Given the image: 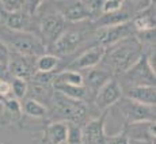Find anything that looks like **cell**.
<instances>
[{
  "label": "cell",
  "mask_w": 156,
  "mask_h": 144,
  "mask_svg": "<svg viewBox=\"0 0 156 144\" xmlns=\"http://www.w3.org/2000/svg\"><path fill=\"white\" fill-rule=\"evenodd\" d=\"M44 4V2L38 0V2H23V8L22 11L25 14H27L29 16H34L38 13V8H41Z\"/></svg>",
  "instance_id": "cell-35"
},
{
  "label": "cell",
  "mask_w": 156,
  "mask_h": 144,
  "mask_svg": "<svg viewBox=\"0 0 156 144\" xmlns=\"http://www.w3.org/2000/svg\"><path fill=\"white\" fill-rule=\"evenodd\" d=\"M130 142H144L155 144V122H136L126 124L122 131Z\"/></svg>",
  "instance_id": "cell-13"
},
{
  "label": "cell",
  "mask_w": 156,
  "mask_h": 144,
  "mask_svg": "<svg viewBox=\"0 0 156 144\" xmlns=\"http://www.w3.org/2000/svg\"><path fill=\"white\" fill-rule=\"evenodd\" d=\"M11 83V92L15 99H25L27 95V87L29 83L26 80H20V79H12Z\"/></svg>",
  "instance_id": "cell-28"
},
{
  "label": "cell",
  "mask_w": 156,
  "mask_h": 144,
  "mask_svg": "<svg viewBox=\"0 0 156 144\" xmlns=\"http://www.w3.org/2000/svg\"><path fill=\"white\" fill-rule=\"evenodd\" d=\"M129 20H132V16L128 11H118V13H113V14H102L95 23L99 29L103 27H112V26H118L122 23H126Z\"/></svg>",
  "instance_id": "cell-21"
},
{
  "label": "cell",
  "mask_w": 156,
  "mask_h": 144,
  "mask_svg": "<svg viewBox=\"0 0 156 144\" xmlns=\"http://www.w3.org/2000/svg\"><path fill=\"white\" fill-rule=\"evenodd\" d=\"M144 44L140 42L137 35L129 37L126 40L119 41L118 44L113 46L106 48V52L103 56V63L106 67L118 74H124L130 67H133L137 60L141 57L144 53Z\"/></svg>",
  "instance_id": "cell-1"
},
{
  "label": "cell",
  "mask_w": 156,
  "mask_h": 144,
  "mask_svg": "<svg viewBox=\"0 0 156 144\" xmlns=\"http://www.w3.org/2000/svg\"><path fill=\"white\" fill-rule=\"evenodd\" d=\"M20 106H22V112L25 114L33 117V118H45L50 113L49 107L46 105L34 99H30V98H25L23 102L20 103Z\"/></svg>",
  "instance_id": "cell-23"
},
{
  "label": "cell",
  "mask_w": 156,
  "mask_h": 144,
  "mask_svg": "<svg viewBox=\"0 0 156 144\" xmlns=\"http://www.w3.org/2000/svg\"><path fill=\"white\" fill-rule=\"evenodd\" d=\"M129 144H154V143H144V142H130Z\"/></svg>",
  "instance_id": "cell-38"
},
{
  "label": "cell",
  "mask_w": 156,
  "mask_h": 144,
  "mask_svg": "<svg viewBox=\"0 0 156 144\" xmlns=\"http://www.w3.org/2000/svg\"><path fill=\"white\" fill-rule=\"evenodd\" d=\"M125 98L134 101L145 106H155L156 102V87L155 86H136L128 88Z\"/></svg>",
  "instance_id": "cell-15"
},
{
  "label": "cell",
  "mask_w": 156,
  "mask_h": 144,
  "mask_svg": "<svg viewBox=\"0 0 156 144\" xmlns=\"http://www.w3.org/2000/svg\"><path fill=\"white\" fill-rule=\"evenodd\" d=\"M3 102H4V101H3V98L0 97V103H3Z\"/></svg>",
  "instance_id": "cell-39"
},
{
  "label": "cell",
  "mask_w": 156,
  "mask_h": 144,
  "mask_svg": "<svg viewBox=\"0 0 156 144\" xmlns=\"http://www.w3.org/2000/svg\"><path fill=\"white\" fill-rule=\"evenodd\" d=\"M56 74L57 72H35L34 76L31 77L33 83L37 85H42V86H52L55 83L56 79Z\"/></svg>",
  "instance_id": "cell-30"
},
{
  "label": "cell",
  "mask_w": 156,
  "mask_h": 144,
  "mask_svg": "<svg viewBox=\"0 0 156 144\" xmlns=\"http://www.w3.org/2000/svg\"><path fill=\"white\" fill-rule=\"evenodd\" d=\"M10 49L12 48L18 56L37 59L46 53V45L34 33H14L7 38Z\"/></svg>",
  "instance_id": "cell-2"
},
{
  "label": "cell",
  "mask_w": 156,
  "mask_h": 144,
  "mask_svg": "<svg viewBox=\"0 0 156 144\" xmlns=\"http://www.w3.org/2000/svg\"><path fill=\"white\" fill-rule=\"evenodd\" d=\"M86 5V10L90 15V20H97L102 15V4L103 2L101 0H88V2H83Z\"/></svg>",
  "instance_id": "cell-29"
},
{
  "label": "cell",
  "mask_w": 156,
  "mask_h": 144,
  "mask_svg": "<svg viewBox=\"0 0 156 144\" xmlns=\"http://www.w3.org/2000/svg\"><path fill=\"white\" fill-rule=\"evenodd\" d=\"M60 64V59L55 55L45 53L35 59V71L37 72H56Z\"/></svg>",
  "instance_id": "cell-26"
},
{
  "label": "cell",
  "mask_w": 156,
  "mask_h": 144,
  "mask_svg": "<svg viewBox=\"0 0 156 144\" xmlns=\"http://www.w3.org/2000/svg\"><path fill=\"white\" fill-rule=\"evenodd\" d=\"M121 112L124 114L128 124H136V122H155V106H145V105L137 103L128 98L119 99Z\"/></svg>",
  "instance_id": "cell-5"
},
{
  "label": "cell",
  "mask_w": 156,
  "mask_h": 144,
  "mask_svg": "<svg viewBox=\"0 0 156 144\" xmlns=\"http://www.w3.org/2000/svg\"><path fill=\"white\" fill-rule=\"evenodd\" d=\"M82 42H83V34L80 31H76V30H65L58 37V40L52 45L55 56H57L60 59V56L71 55L72 52H75L82 45Z\"/></svg>",
  "instance_id": "cell-10"
},
{
  "label": "cell",
  "mask_w": 156,
  "mask_h": 144,
  "mask_svg": "<svg viewBox=\"0 0 156 144\" xmlns=\"http://www.w3.org/2000/svg\"><path fill=\"white\" fill-rule=\"evenodd\" d=\"M53 94H55L53 87L37 85V83L31 82V85H29V87H27V95H26V98H30V99H34V101L41 102V103H42V101L52 102Z\"/></svg>",
  "instance_id": "cell-24"
},
{
  "label": "cell",
  "mask_w": 156,
  "mask_h": 144,
  "mask_svg": "<svg viewBox=\"0 0 156 144\" xmlns=\"http://www.w3.org/2000/svg\"><path fill=\"white\" fill-rule=\"evenodd\" d=\"M133 35H136V31H134L133 26H132V22L129 20V22L122 23V25L118 26L99 29V31L97 33V41L98 45H101V46L109 48L118 44L122 40L133 37Z\"/></svg>",
  "instance_id": "cell-6"
},
{
  "label": "cell",
  "mask_w": 156,
  "mask_h": 144,
  "mask_svg": "<svg viewBox=\"0 0 156 144\" xmlns=\"http://www.w3.org/2000/svg\"><path fill=\"white\" fill-rule=\"evenodd\" d=\"M83 131L79 124L67 122V139L65 144H83Z\"/></svg>",
  "instance_id": "cell-27"
},
{
  "label": "cell",
  "mask_w": 156,
  "mask_h": 144,
  "mask_svg": "<svg viewBox=\"0 0 156 144\" xmlns=\"http://www.w3.org/2000/svg\"><path fill=\"white\" fill-rule=\"evenodd\" d=\"M7 68L5 67H2V65H0V80L2 79H5V76H7Z\"/></svg>",
  "instance_id": "cell-37"
},
{
  "label": "cell",
  "mask_w": 156,
  "mask_h": 144,
  "mask_svg": "<svg viewBox=\"0 0 156 144\" xmlns=\"http://www.w3.org/2000/svg\"><path fill=\"white\" fill-rule=\"evenodd\" d=\"M129 143H130V140L128 139V136L122 131L115 135H107L106 142H105V144H129Z\"/></svg>",
  "instance_id": "cell-34"
},
{
  "label": "cell",
  "mask_w": 156,
  "mask_h": 144,
  "mask_svg": "<svg viewBox=\"0 0 156 144\" xmlns=\"http://www.w3.org/2000/svg\"><path fill=\"white\" fill-rule=\"evenodd\" d=\"M65 20L61 14H49L42 18L40 22V31L42 34V42L46 45H53L58 37L65 31Z\"/></svg>",
  "instance_id": "cell-8"
},
{
  "label": "cell",
  "mask_w": 156,
  "mask_h": 144,
  "mask_svg": "<svg viewBox=\"0 0 156 144\" xmlns=\"http://www.w3.org/2000/svg\"><path fill=\"white\" fill-rule=\"evenodd\" d=\"M132 26L136 33H147L155 31L156 19H155V3H149L147 7L141 8L133 18H132Z\"/></svg>",
  "instance_id": "cell-14"
},
{
  "label": "cell",
  "mask_w": 156,
  "mask_h": 144,
  "mask_svg": "<svg viewBox=\"0 0 156 144\" xmlns=\"http://www.w3.org/2000/svg\"><path fill=\"white\" fill-rule=\"evenodd\" d=\"M61 16L64 18L65 22H83V20L90 19V15L86 10V5L83 2H73L71 4H68L64 8Z\"/></svg>",
  "instance_id": "cell-19"
},
{
  "label": "cell",
  "mask_w": 156,
  "mask_h": 144,
  "mask_svg": "<svg viewBox=\"0 0 156 144\" xmlns=\"http://www.w3.org/2000/svg\"><path fill=\"white\" fill-rule=\"evenodd\" d=\"M62 144H65V143H62Z\"/></svg>",
  "instance_id": "cell-41"
},
{
  "label": "cell",
  "mask_w": 156,
  "mask_h": 144,
  "mask_svg": "<svg viewBox=\"0 0 156 144\" xmlns=\"http://www.w3.org/2000/svg\"><path fill=\"white\" fill-rule=\"evenodd\" d=\"M122 76H124L125 83L129 86V88L136 86H155L156 71L152 70L149 65L148 53L144 52L136 64L129 68L126 72H124Z\"/></svg>",
  "instance_id": "cell-4"
},
{
  "label": "cell",
  "mask_w": 156,
  "mask_h": 144,
  "mask_svg": "<svg viewBox=\"0 0 156 144\" xmlns=\"http://www.w3.org/2000/svg\"><path fill=\"white\" fill-rule=\"evenodd\" d=\"M122 94H124V90H122L121 83L112 77L102 88H99V91L95 95V105L98 110H101L102 113L107 112L112 106L118 103L122 98Z\"/></svg>",
  "instance_id": "cell-7"
},
{
  "label": "cell",
  "mask_w": 156,
  "mask_h": 144,
  "mask_svg": "<svg viewBox=\"0 0 156 144\" xmlns=\"http://www.w3.org/2000/svg\"><path fill=\"white\" fill-rule=\"evenodd\" d=\"M5 26L14 33H31V16L23 11L10 14L5 18Z\"/></svg>",
  "instance_id": "cell-18"
},
{
  "label": "cell",
  "mask_w": 156,
  "mask_h": 144,
  "mask_svg": "<svg viewBox=\"0 0 156 144\" xmlns=\"http://www.w3.org/2000/svg\"><path fill=\"white\" fill-rule=\"evenodd\" d=\"M0 144H4V143H0Z\"/></svg>",
  "instance_id": "cell-40"
},
{
  "label": "cell",
  "mask_w": 156,
  "mask_h": 144,
  "mask_svg": "<svg viewBox=\"0 0 156 144\" xmlns=\"http://www.w3.org/2000/svg\"><path fill=\"white\" fill-rule=\"evenodd\" d=\"M112 72H109L107 70L103 68H91L87 74V79H86V87L87 90H91L92 92L97 94L99 91V88H102L110 79H112Z\"/></svg>",
  "instance_id": "cell-17"
},
{
  "label": "cell",
  "mask_w": 156,
  "mask_h": 144,
  "mask_svg": "<svg viewBox=\"0 0 156 144\" xmlns=\"http://www.w3.org/2000/svg\"><path fill=\"white\" fill-rule=\"evenodd\" d=\"M0 97L3 98V101L10 99L12 97V92H11V83L7 79H2L0 80Z\"/></svg>",
  "instance_id": "cell-36"
},
{
  "label": "cell",
  "mask_w": 156,
  "mask_h": 144,
  "mask_svg": "<svg viewBox=\"0 0 156 144\" xmlns=\"http://www.w3.org/2000/svg\"><path fill=\"white\" fill-rule=\"evenodd\" d=\"M55 83L58 85H67V86H84V77L79 71L64 70L56 74ZM53 83V85H55Z\"/></svg>",
  "instance_id": "cell-25"
},
{
  "label": "cell",
  "mask_w": 156,
  "mask_h": 144,
  "mask_svg": "<svg viewBox=\"0 0 156 144\" xmlns=\"http://www.w3.org/2000/svg\"><path fill=\"white\" fill-rule=\"evenodd\" d=\"M0 7L4 13H7V15L20 13L23 8V2L22 0H3L0 2Z\"/></svg>",
  "instance_id": "cell-31"
},
{
  "label": "cell",
  "mask_w": 156,
  "mask_h": 144,
  "mask_svg": "<svg viewBox=\"0 0 156 144\" xmlns=\"http://www.w3.org/2000/svg\"><path fill=\"white\" fill-rule=\"evenodd\" d=\"M67 139V122H52L45 129V140L48 144H62Z\"/></svg>",
  "instance_id": "cell-20"
},
{
  "label": "cell",
  "mask_w": 156,
  "mask_h": 144,
  "mask_svg": "<svg viewBox=\"0 0 156 144\" xmlns=\"http://www.w3.org/2000/svg\"><path fill=\"white\" fill-rule=\"evenodd\" d=\"M53 90L60 94H62L64 97L71 98L73 101L83 102L88 95V90L86 86H67V85H58L55 83L53 85Z\"/></svg>",
  "instance_id": "cell-22"
},
{
  "label": "cell",
  "mask_w": 156,
  "mask_h": 144,
  "mask_svg": "<svg viewBox=\"0 0 156 144\" xmlns=\"http://www.w3.org/2000/svg\"><path fill=\"white\" fill-rule=\"evenodd\" d=\"M7 72L10 75H12L14 79L29 82L37 72L35 71V60L33 61L31 57H23V56L12 57L7 67Z\"/></svg>",
  "instance_id": "cell-12"
},
{
  "label": "cell",
  "mask_w": 156,
  "mask_h": 144,
  "mask_svg": "<svg viewBox=\"0 0 156 144\" xmlns=\"http://www.w3.org/2000/svg\"><path fill=\"white\" fill-rule=\"evenodd\" d=\"M124 7V2L121 0H106L102 4V14H113L118 13Z\"/></svg>",
  "instance_id": "cell-33"
},
{
  "label": "cell",
  "mask_w": 156,
  "mask_h": 144,
  "mask_svg": "<svg viewBox=\"0 0 156 144\" xmlns=\"http://www.w3.org/2000/svg\"><path fill=\"white\" fill-rule=\"evenodd\" d=\"M52 105H53V113L61 118L60 121L64 122L77 124L80 120L84 118L87 113V107L83 102L67 98L57 91H55V94L52 97Z\"/></svg>",
  "instance_id": "cell-3"
},
{
  "label": "cell",
  "mask_w": 156,
  "mask_h": 144,
  "mask_svg": "<svg viewBox=\"0 0 156 144\" xmlns=\"http://www.w3.org/2000/svg\"><path fill=\"white\" fill-rule=\"evenodd\" d=\"M3 113H2V118H0V124L3 125H8V124H14L18 122L23 116L22 112V106L20 102L15 98H10L3 102Z\"/></svg>",
  "instance_id": "cell-16"
},
{
  "label": "cell",
  "mask_w": 156,
  "mask_h": 144,
  "mask_svg": "<svg viewBox=\"0 0 156 144\" xmlns=\"http://www.w3.org/2000/svg\"><path fill=\"white\" fill-rule=\"evenodd\" d=\"M11 59H12V53H11L10 46L5 44V41L0 40V65L7 68Z\"/></svg>",
  "instance_id": "cell-32"
},
{
  "label": "cell",
  "mask_w": 156,
  "mask_h": 144,
  "mask_svg": "<svg viewBox=\"0 0 156 144\" xmlns=\"http://www.w3.org/2000/svg\"><path fill=\"white\" fill-rule=\"evenodd\" d=\"M106 116L107 112H103L99 117L91 120L82 128L83 131V142H87L90 144H105L106 142Z\"/></svg>",
  "instance_id": "cell-9"
},
{
  "label": "cell",
  "mask_w": 156,
  "mask_h": 144,
  "mask_svg": "<svg viewBox=\"0 0 156 144\" xmlns=\"http://www.w3.org/2000/svg\"><path fill=\"white\" fill-rule=\"evenodd\" d=\"M106 48L101 46V45H95V46L87 49L83 52L77 59L69 64V70L72 71H79V70H87V68H95L98 64H101L103 60Z\"/></svg>",
  "instance_id": "cell-11"
}]
</instances>
